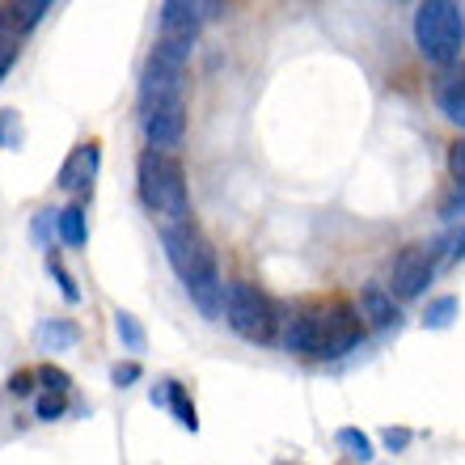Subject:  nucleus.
I'll return each mask as SVG.
<instances>
[{"label":"nucleus","instance_id":"nucleus-1","mask_svg":"<svg viewBox=\"0 0 465 465\" xmlns=\"http://www.w3.org/2000/svg\"><path fill=\"white\" fill-rule=\"evenodd\" d=\"M364 343V322L351 305H318L301 309L288 331H283V347L292 355H313V360H334Z\"/></svg>","mask_w":465,"mask_h":465},{"label":"nucleus","instance_id":"nucleus-2","mask_svg":"<svg viewBox=\"0 0 465 465\" xmlns=\"http://www.w3.org/2000/svg\"><path fill=\"white\" fill-rule=\"evenodd\" d=\"M140 199L148 212L170 216V224L191 221V195H186V170L173 153H140Z\"/></svg>","mask_w":465,"mask_h":465},{"label":"nucleus","instance_id":"nucleus-3","mask_svg":"<svg viewBox=\"0 0 465 465\" xmlns=\"http://www.w3.org/2000/svg\"><path fill=\"white\" fill-rule=\"evenodd\" d=\"M415 47L428 64H449L461 60L465 51V9L453 0H423L415 9Z\"/></svg>","mask_w":465,"mask_h":465},{"label":"nucleus","instance_id":"nucleus-4","mask_svg":"<svg viewBox=\"0 0 465 465\" xmlns=\"http://www.w3.org/2000/svg\"><path fill=\"white\" fill-rule=\"evenodd\" d=\"M224 322L229 331L245 343H271L275 339V305L271 296L250 280H232L229 283V296H224Z\"/></svg>","mask_w":465,"mask_h":465},{"label":"nucleus","instance_id":"nucleus-5","mask_svg":"<svg viewBox=\"0 0 465 465\" xmlns=\"http://www.w3.org/2000/svg\"><path fill=\"white\" fill-rule=\"evenodd\" d=\"M161 245H165V258H170V267L178 271V280H183L186 288L199 280L221 275V271H216V250H212V242L191 221L165 224V229H161Z\"/></svg>","mask_w":465,"mask_h":465},{"label":"nucleus","instance_id":"nucleus-6","mask_svg":"<svg viewBox=\"0 0 465 465\" xmlns=\"http://www.w3.org/2000/svg\"><path fill=\"white\" fill-rule=\"evenodd\" d=\"M431 275H436V258H431L428 245H406V250H398L390 267V296L415 301V296L428 292Z\"/></svg>","mask_w":465,"mask_h":465},{"label":"nucleus","instance_id":"nucleus-7","mask_svg":"<svg viewBox=\"0 0 465 465\" xmlns=\"http://www.w3.org/2000/svg\"><path fill=\"white\" fill-rule=\"evenodd\" d=\"M173 102H183V73L148 60L144 73H140V111L153 114L161 106H173Z\"/></svg>","mask_w":465,"mask_h":465},{"label":"nucleus","instance_id":"nucleus-8","mask_svg":"<svg viewBox=\"0 0 465 465\" xmlns=\"http://www.w3.org/2000/svg\"><path fill=\"white\" fill-rule=\"evenodd\" d=\"M157 22H161V38L195 47L199 22H203V5H191V0H161V5H157Z\"/></svg>","mask_w":465,"mask_h":465},{"label":"nucleus","instance_id":"nucleus-9","mask_svg":"<svg viewBox=\"0 0 465 465\" xmlns=\"http://www.w3.org/2000/svg\"><path fill=\"white\" fill-rule=\"evenodd\" d=\"M183 135H186V106L183 102L144 114V140H148L153 153H170V148H178L183 144Z\"/></svg>","mask_w":465,"mask_h":465},{"label":"nucleus","instance_id":"nucleus-10","mask_svg":"<svg viewBox=\"0 0 465 465\" xmlns=\"http://www.w3.org/2000/svg\"><path fill=\"white\" fill-rule=\"evenodd\" d=\"M98 161H102V153L94 140H89V144H76L73 157L60 165V178H55V183H60L64 191H85V186L94 183V173H98Z\"/></svg>","mask_w":465,"mask_h":465},{"label":"nucleus","instance_id":"nucleus-11","mask_svg":"<svg viewBox=\"0 0 465 465\" xmlns=\"http://www.w3.org/2000/svg\"><path fill=\"white\" fill-rule=\"evenodd\" d=\"M360 318H368V326H377V331H390V326L402 322V313H398V305H393V296L385 288L368 283L360 292Z\"/></svg>","mask_w":465,"mask_h":465},{"label":"nucleus","instance_id":"nucleus-12","mask_svg":"<svg viewBox=\"0 0 465 465\" xmlns=\"http://www.w3.org/2000/svg\"><path fill=\"white\" fill-rule=\"evenodd\" d=\"M436 106L449 123L465 127V68H453V73L440 76V85H436Z\"/></svg>","mask_w":465,"mask_h":465},{"label":"nucleus","instance_id":"nucleus-13","mask_svg":"<svg viewBox=\"0 0 465 465\" xmlns=\"http://www.w3.org/2000/svg\"><path fill=\"white\" fill-rule=\"evenodd\" d=\"M186 296L195 301V309L203 313L208 322H224V296H229V283L221 275H212V280H199L186 288Z\"/></svg>","mask_w":465,"mask_h":465},{"label":"nucleus","instance_id":"nucleus-14","mask_svg":"<svg viewBox=\"0 0 465 465\" xmlns=\"http://www.w3.org/2000/svg\"><path fill=\"white\" fill-rule=\"evenodd\" d=\"M161 390H165V406L173 411V419H178L186 431H199V415H195V402L186 398V385H178V381H161Z\"/></svg>","mask_w":465,"mask_h":465},{"label":"nucleus","instance_id":"nucleus-15","mask_svg":"<svg viewBox=\"0 0 465 465\" xmlns=\"http://www.w3.org/2000/svg\"><path fill=\"white\" fill-rule=\"evenodd\" d=\"M449 173H453V183H457V195L444 203V212H440L444 221H453L457 208H465V135L449 148Z\"/></svg>","mask_w":465,"mask_h":465},{"label":"nucleus","instance_id":"nucleus-16","mask_svg":"<svg viewBox=\"0 0 465 465\" xmlns=\"http://www.w3.org/2000/svg\"><path fill=\"white\" fill-rule=\"evenodd\" d=\"M76 339H81V331H76L73 322H64V318L43 322V326H38V347H43V351H64V347H73Z\"/></svg>","mask_w":465,"mask_h":465},{"label":"nucleus","instance_id":"nucleus-17","mask_svg":"<svg viewBox=\"0 0 465 465\" xmlns=\"http://www.w3.org/2000/svg\"><path fill=\"white\" fill-rule=\"evenodd\" d=\"M114 334H119V343L127 347V351H144L148 334L144 326H140V318L135 313H127V309H114Z\"/></svg>","mask_w":465,"mask_h":465},{"label":"nucleus","instance_id":"nucleus-18","mask_svg":"<svg viewBox=\"0 0 465 465\" xmlns=\"http://www.w3.org/2000/svg\"><path fill=\"white\" fill-rule=\"evenodd\" d=\"M47 13H51V0H25V5H13V9H9L13 35H17V30H22V35H25V30H35Z\"/></svg>","mask_w":465,"mask_h":465},{"label":"nucleus","instance_id":"nucleus-19","mask_svg":"<svg viewBox=\"0 0 465 465\" xmlns=\"http://www.w3.org/2000/svg\"><path fill=\"white\" fill-rule=\"evenodd\" d=\"M55 232H60V242L73 245V250H76V245H85V237H89V232H85V212H81V208H64Z\"/></svg>","mask_w":465,"mask_h":465},{"label":"nucleus","instance_id":"nucleus-20","mask_svg":"<svg viewBox=\"0 0 465 465\" xmlns=\"http://www.w3.org/2000/svg\"><path fill=\"white\" fill-rule=\"evenodd\" d=\"M457 318V296H436L428 305V313H423V326L428 331H444V326H453Z\"/></svg>","mask_w":465,"mask_h":465},{"label":"nucleus","instance_id":"nucleus-21","mask_svg":"<svg viewBox=\"0 0 465 465\" xmlns=\"http://www.w3.org/2000/svg\"><path fill=\"white\" fill-rule=\"evenodd\" d=\"M47 271H51V280L60 283V296L68 301V305H81V288H76V280L68 275V267L60 262V254H47Z\"/></svg>","mask_w":465,"mask_h":465},{"label":"nucleus","instance_id":"nucleus-22","mask_svg":"<svg viewBox=\"0 0 465 465\" xmlns=\"http://www.w3.org/2000/svg\"><path fill=\"white\" fill-rule=\"evenodd\" d=\"M339 444H343V449H347V453H351L360 465L372 461V440H368L364 431H355V428H339Z\"/></svg>","mask_w":465,"mask_h":465},{"label":"nucleus","instance_id":"nucleus-23","mask_svg":"<svg viewBox=\"0 0 465 465\" xmlns=\"http://www.w3.org/2000/svg\"><path fill=\"white\" fill-rule=\"evenodd\" d=\"M38 381L47 385V393H68V390H73V377H68L64 368H55V364H43V368H38Z\"/></svg>","mask_w":465,"mask_h":465},{"label":"nucleus","instance_id":"nucleus-24","mask_svg":"<svg viewBox=\"0 0 465 465\" xmlns=\"http://www.w3.org/2000/svg\"><path fill=\"white\" fill-rule=\"evenodd\" d=\"M35 411H38V419H43V423H55V419H64V411H68V406H64V393H43Z\"/></svg>","mask_w":465,"mask_h":465},{"label":"nucleus","instance_id":"nucleus-25","mask_svg":"<svg viewBox=\"0 0 465 465\" xmlns=\"http://www.w3.org/2000/svg\"><path fill=\"white\" fill-rule=\"evenodd\" d=\"M25 135L17 132V111H0V144L5 148H22Z\"/></svg>","mask_w":465,"mask_h":465},{"label":"nucleus","instance_id":"nucleus-26","mask_svg":"<svg viewBox=\"0 0 465 465\" xmlns=\"http://www.w3.org/2000/svg\"><path fill=\"white\" fill-rule=\"evenodd\" d=\"M17 35H0V81H5V73L13 68V60H17Z\"/></svg>","mask_w":465,"mask_h":465},{"label":"nucleus","instance_id":"nucleus-27","mask_svg":"<svg viewBox=\"0 0 465 465\" xmlns=\"http://www.w3.org/2000/svg\"><path fill=\"white\" fill-rule=\"evenodd\" d=\"M132 381H140V364H114V368H111V385L127 390Z\"/></svg>","mask_w":465,"mask_h":465},{"label":"nucleus","instance_id":"nucleus-28","mask_svg":"<svg viewBox=\"0 0 465 465\" xmlns=\"http://www.w3.org/2000/svg\"><path fill=\"white\" fill-rule=\"evenodd\" d=\"M381 440H385V449H390V453H402V449L415 440V436H411L406 428H385V436H381Z\"/></svg>","mask_w":465,"mask_h":465},{"label":"nucleus","instance_id":"nucleus-29","mask_svg":"<svg viewBox=\"0 0 465 465\" xmlns=\"http://www.w3.org/2000/svg\"><path fill=\"white\" fill-rule=\"evenodd\" d=\"M35 377H38V372H30V368L13 372V377H9V393H22V398H25V393L35 390Z\"/></svg>","mask_w":465,"mask_h":465}]
</instances>
